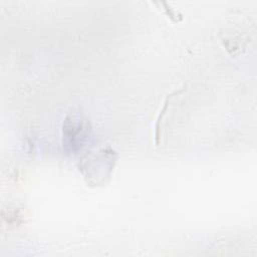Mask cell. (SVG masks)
<instances>
[{
  "instance_id": "6da1fadb",
  "label": "cell",
  "mask_w": 257,
  "mask_h": 257,
  "mask_svg": "<svg viewBox=\"0 0 257 257\" xmlns=\"http://www.w3.org/2000/svg\"><path fill=\"white\" fill-rule=\"evenodd\" d=\"M182 90H183V89H182ZM182 90H180V91H174L173 93H171L170 95H168V96L166 97V99L164 100V105H163V107H162L161 111L159 112V114H158V116H157V119H156V123H155V142H156V145H157V146H159V145H160V138H161V123H162L163 118H164V116H165V114H166V111H167V109H168L170 99H171L174 95H176V94L180 93Z\"/></svg>"
}]
</instances>
